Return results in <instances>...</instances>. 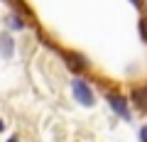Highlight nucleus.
<instances>
[{"label":"nucleus","mask_w":147,"mask_h":142,"mask_svg":"<svg viewBox=\"0 0 147 142\" xmlns=\"http://www.w3.org/2000/svg\"><path fill=\"white\" fill-rule=\"evenodd\" d=\"M71 91H74V98L79 100L81 105H86V108H93L96 105V93H93V88H91L84 79L76 76V79L71 81Z\"/></svg>","instance_id":"nucleus-1"},{"label":"nucleus","mask_w":147,"mask_h":142,"mask_svg":"<svg viewBox=\"0 0 147 142\" xmlns=\"http://www.w3.org/2000/svg\"><path fill=\"white\" fill-rule=\"evenodd\" d=\"M64 61H66V66H69V71L71 74H84L86 71V66H88V61H86L81 54H76V52H64Z\"/></svg>","instance_id":"nucleus-2"},{"label":"nucleus","mask_w":147,"mask_h":142,"mask_svg":"<svg viewBox=\"0 0 147 142\" xmlns=\"http://www.w3.org/2000/svg\"><path fill=\"white\" fill-rule=\"evenodd\" d=\"M108 105L113 108L115 115H120L123 120H130V110H127V100L120 93H108Z\"/></svg>","instance_id":"nucleus-3"},{"label":"nucleus","mask_w":147,"mask_h":142,"mask_svg":"<svg viewBox=\"0 0 147 142\" xmlns=\"http://www.w3.org/2000/svg\"><path fill=\"white\" fill-rule=\"evenodd\" d=\"M130 98H132V103H135L137 110L147 113V86H135L132 93H130Z\"/></svg>","instance_id":"nucleus-4"},{"label":"nucleus","mask_w":147,"mask_h":142,"mask_svg":"<svg viewBox=\"0 0 147 142\" xmlns=\"http://www.w3.org/2000/svg\"><path fill=\"white\" fill-rule=\"evenodd\" d=\"M0 54L5 59H10L12 54H15V39H12L10 32H3V34H0Z\"/></svg>","instance_id":"nucleus-5"},{"label":"nucleus","mask_w":147,"mask_h":142,"mask_svg":"<svg viewBox=\"0 0 147 142\" xmlns=\"http://www.w3.org/2000/svg\"><path fill=\"white\" fill-rule=\"evenodd\" d=\"M7 22H10V27H12V30H25V20H22V17L17 15V12H12V15L7 17Z\"/></svg>","instance_id":"nucleus-6"},{"label":"nucleus","mask_w":147,"mask_h":142,"mask_svg":"<svg viewBox=\"0 0 147 142\" xmlns=\"http://www.w3.org/2000/svg\"><path fill=\"white\" fill-rule=\"evenodd\" d=\"M137 27H140V37H142V42H147V17H140Z\"/></svg>","instance_id":"nucleus-7"},{"label":"nucleus","mask_w":147,"mask_h":142,"mask_svg":"<svg viewBox=\"0 0 147 142\" xmlns=\"http://www.w3.org/2000/svg\"><path fill=\"white\" fill-rule=\"evenodd\" d=\"M140 142H147V125L140 127Z\"/></svg>","instance_id":"nucleus-8"},{"label":"nucleus","mask_w":147,"mask_h":142,"mask_svg":"<svg viewBox=\"0 0 147 142\" xmlns=\"http://www.w3.org/2000/svg\"><path fill=\"white\" fill-rule=\"evenodd\" d=\"M130 3H132V5L137 7V10H142V0H130Z\"/></svg>","instance_id":"nucleus-9"},{"label":"nucleus","mask_w":147,"mask_h":142,"mask_svg":"<svg viewBox=\"0 0 147 142\" xmlns=\"http://www.w3.org/2000/svg\"><path fill=\"white\" fill-rule=\"evenodd\" d=\"M5 142H20V137H17V135H12V137H7Z\"/></svg>","instance_id":"nucleus-10"},{"label":"nucleus","mask_w":147,"mask_h":142,"mask_svg":"<svg viewBox=\"0 0 147 142\" xmlns=\"http://www.w3.org/2000/svg\"><path fill=\"white\" fill-rule=\"evenodd\" d=\"M0 132H5V120L0 118Z\"/></svg>","instance_id":"nucleus-11"},{"label":"nucleus","mask_w":147,"mask_h":142,"mask_svg":"<svg viewBox=\"0 0 147 142\" xmlns=\"http://www.w3.org/2000/svg\"><path fill=\"white\" fill-rule=\"evenodd\" d=\"M10 3H17V0H10Z\"/></svg>","instance_id":"nucleus-12"}]
</instances>
